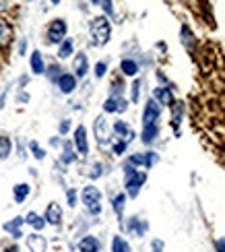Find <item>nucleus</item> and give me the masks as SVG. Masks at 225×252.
Wrapping results in <instances>:
<instances>
[{
    "label": "nucleus",
    "instance_id": "obj_1",
    "mask_svg": "<svg viewBox=\"0 0 225 252\" xmlns=\"http://www.w3.org/2000/svg\"><path fill=\"white\" fill-rule=\"evenodd\" d=\"M79 201L83 203L85 207V213H87L89 217H99L103 213V192L99 190L95 184H87L83 186L79 190Z\"/></svg>",
    "mask_w": 225,
    "mask_h": 252
},
{
    "label": "nucleus",
    "instance_id": "obj_2",
    "mask_svg": "<svg viewBox=\"0 0 225 252\" xmlns=\"http://www.w3.org/2000/svg\"><path fill=\"white\" fill-rule=\"evenodd\" d=\"M89 35H91V46L93 48H103L112 39V23L105 15L93 17L89 21Z\"/></svg>",
    "mask_w": 225,
    "mask_h": 252
},
{
    "label": "nucleus",
    "instance_id": "obj_3",
    "mask_svg": "<svg viewBox=\"0 0 225 252\" xmlns=\"http://www.w3.org/2000/svg\"><path fill=\"white\" fill-rule=\"evenodd\" d=\"M93 136H95V141H97L99 149H103V151L110 149L114 134H112V124L105 120L103 114H99V116L93 120Z\"/></svg>",
    "mask_w": 225,
    "mask_h": 252
},
{
    "label": "nucleus",
    "instance_id": "obj_4",
    "mask_svg": "<svg viewBox=\"0 0 225 252\" xmlns=\"http://www.w3.org/2000/svg\"><path fill=\"white\" fill-rule=\"evenodd\" d=\"M64 37H68V23H66V19H62V17L52 19L48 23V27H46V44L58 46Z\"/></svg>",
    "mask_w": 225,
    "mask_h": 252
},
{
    "label": "nucleus",
    "instance_id": "obj_5",
    "mask_svg": "<svg viewBox=\"0 0 225 252\" xmlns=\"http://www.w3.org/2000/svg\"><path fill=\"white\" fill-rule=\"evenodd\" d=\"M147 182V172L143 170H132L124 174V192L128 198H136L141 194V188L145 186Z\"/></svg>",
    "mask_w": 225,
    "mask_h": 252
},
{
    "label": "nucleus",
    "instance_id": "obj_6",
    "mask_svg": "<svg viewBox=\"0 0 225 252\" xmlns=\"http://www.w3.org/2000/svg\"><path fill=\"white\" fill-rule=\"evenodd\" d=\"M72 147L77 151L79 157H89V132H87V126L85 124H79L77 128L72 130Z\"/></svg>",
    "mask_w": 225,
    "mask_h": 252
},
{
    "label": "nucleus",
    "instance_id": "obj_7",
    "mask_svg": "<svg viewBox=\"0 0 225 252\" xmlns=\"http://www.w3.org/2000/svg\"><path fill=\"white\" fill-rule=\"evenodd\" d=\"M120 225H122V229H124L126 234H130V236H134V238H143V236L149 232V223H147V219L138 217V215L128 217L126 221L122 219Z\"/></svg>",
    "mask_w": 225,
    "mask_h": 252
},
{
    "label": "nucleus",
    "instance_id": "obj_8",
    "mask_svg": "<svg viewBox=\"0 0 225 252\" xmlns=\"http://www.w3.org/2000/svg\"><path fill=\"white\" fill-rule=\"evenodd\" d=\"M159 118H161V106L151 97L145 101L143 106V114H141V122L143 126H151V124H159Z\"/></svg>",
    "mask_w": 225,
    "mask_h": 252
},
{
    "label": "nucleus",
    "instance_id": "obj_9",
    "mask_svg": "<svg viewBox=\"0 0 225 252\" xmlns=\"http://www.w3.org/2000/svg\"><path fill=\"white\" fill-rule=\"evenodd\" d=\"M23 227H25V217H23V215H17V217L8 219V221L2 223V232L8 234V238L13 240V242H17V240L25 238Z\"/></svg>",
    "mask_w": 225,
    "mask_h": 252
},
{
    "label": "nucleus",
    "instance_id": "obj_10",
    "mask_svg": "<svg viewBox=\"0 0 225 252\" xmlns=\"http://www.w3.org/2000/svg\"><path fill=\"white\" fill-rule=\"evenodd\" d=\"M128 106H130V101H128L124 95H118V97L108 95V97H105V101L101 103V110H103V114H114V116H120V114H124L128 110Z\"/></svg>",
    "mask_w": 225,
    "mask_h": 252
},
{
    "label": "nucleus",
    "instance_id": "obj_11",
    "mask_svg": "<svg viewBox=\"0 0 225 252\" xmlns=\"http://www.w3.org/2000/svg\"><path fill=\"white\" fill-rule=\"evenodd\" d=\"M89 70H91V64H89L87 52H74V56H72V75L81 81V79H85L89 75Z\"/></svg>",
    "mask_w": 225,
    "mask_h": 252
},
{
    "label": "nucleus",
    "instance_id": "obj_12",
    "mask_svg": "<svg viewBox=\"0 0 225 252\" xmlns=\"http://www.w3.org/2000/svg\"><path fill=\"white\" fill-rule=\"evenodd\" d=\"M112 134H114V139H120V141H126L128 145H130L134 141V128L130 124H128L126 120H114L112 122Z\"/></svg>",
    "mask_w": 225,
    "mask_h": 252
},
{
    "label": "nucleus",
    "instance_id": "obj_13",
    "mask_svg": "<svg viewBox=\"0 0 225 252\" xmlns=\"http://www.w3.org/2000/svg\"><path fill=\"white\" fill-rule=\"evenodd\" d=\"M77 252H101L103 250V242L97 238V236H93V234H83L79 240H77Z\"/></svg>",
    "mask_w": 225,
    "mask_h": 252
},
{
    "label": "nucleus",
    "instance_id": "obj_14",
    "mask_svg": "<svg viewBox=\"0 0 225 252\" xmlns=\"http://www.w3.org/2000/svg\"><path fill=\"white\" fill-rule=\"evenodd\" d=\"M79 161V155L77 151H74V147H72V141L68 139H64L62 141V147H60V155H58V165L60 167H70Z\"/></svg>",
    "mask_w": 225,
    "mask_h": 252
},
{
    "label": "nucleus",
    "instance_id": "obj_15",
    "mask_svg": "<svg viewBox=\"0 0 225 252\" xmlns=\"http://www.w3.org/2000/svg\"><path fill=\"white\" fill-rule=\"evenodd\" d=\"M44 219H46V223H48L50 227H60L62 221H64V211H62L60 203H56V201L48 203L46 211H44Z\"/></svg>",
    "mask_w": 225,
    "mask_h": 252
},
{
    "label": "nucleus",
    "instance_id": "obj_16",
    "mask_svg": "<svg viewBox=\"0 0 225 252\" xmlns=\"http://www.w3.org/2000/svg\"><path fill=\"white\" fill-rule=\"evenodd\" d=\"M54 85L58 87V91L62 93V95H72L74 91H77V87H79V79L72 75V72H66L64 70L62 75L58 77V81L54 83Z\"/></svg>",
    "mask_w": 225,
    "mask_h": 252
},
{
    "label": "nucleus",
    "instance_id": "obj_17",
    "mask_svg": "<svg viewBox=\"0 0 225 252\" xmlns=\"http://www.w3.org/2000/svg\"><path fill=\"white\" fill-rule=\"evenodd\" d=\"M25 246L29 252H48V240L44 234L31 232V234H25Z\"/></svg>",
    "mask_w": 225,
    "mask_h": 252
},
{
    "label": "nucleus",
    "instance_id": "obj_18",
    "mask_svg": "<svg viewBox=\"0 0 225 252\" xmlns=\"http://www.w3.org/2000/svg\"><path fill=\"white\" fill-rule=\"evenodd\" d=\"M23 217H25V225H27V227H31V232L44 234V229L48 227V223H46L44 215L37 213V211H27Z\"/></svg>",
    "mask_w": 225,
    "mask_h": 252
},
{
    "label": "nucleus",
    "instance_id": "obj_19",
    "mask_svg": "<svg viewBox=\"0 0 225 252\" xmlns=\"http://www.w3.org/2000/svg\"><path fill=\"white\" fill-rule=\"evenodd\" d=\"M46 60H44V54H41L39 50H33L29 54V68H31V75H35V77H44V72H46Z\"/></svg>",
    "mask_w": 225,
    "mask_h": 252
},
{
    "label": "nucleus",
    "instance_id": "obj_20",
    "mask_svg": "<svg viewBox=\"0 0 225 252\" xmlns=\"http://www.w3.org/2000/svg\"><path fill=\"white\" fill-rule=\"evenodd\" d=\"M29 196H31V184L29 182H17L13 186V201H15V205H25Z\"/></svg>",
    "mask_w": 225,
    "mask_h": 252
},
{
    "label": "nucleus",
    "instance_id": "obj_21",
    "mask_svg": "<svg viewBox=\"0 0 225 252\" xmlns=\"http://www.w3.org/2000/svg\"><path fill=\"white\" fill-rule=\"evenodd\" d=\"M126 203H128V196H126V192H124V190L116 192V194L112 196V201H110V205H112V211L118 215V219H120V221H122V217H124Z\"/></svg>",
    "mask_w": 225,
    "mask_h": 252
},
{
    "label": "nucleus",
    "instance_id": "obj_22",
    "mask_svg": "<svg viewBox=\"0 0 225 252\" xmlns=\"http://www.w3.org/2000/svg\"><path fill=\"white\" fill-rule=\"evenodd\" d=\"M153 99L159 103V106H171L174 103V93H171L169 87H155L153 89Z\"/></svg>",
    "mask_w": 225,
    "mask_h": 252
},
{
    "label": "nucleus",
    "instance_id": "obj_23",
    "mask_svg": "<svg viewBox=\"0 0 225 252\" xmlns=\"http://www.w3.org/2000/svg\"><path fill=\"white\" fill-rule=\"evenodd\" d=\"M138 70H141V66H138V62L134 58H122L120 60V75L122 77L134 79L138 75Z\"/></svg>",
    "mask_w": 225,
    "mask_h": 252
},
{
    "label": "nucleus",
    "instance_id": "obj_24",
    "mask_svg": "<svg viewBox=\"0 0 225 252\" xmlns=\"http://www.w3.org/2000/svg\"><path fill=\"white\" fill-rule=\"evenodd\" d=\"M58 60H68L74 56V39L72 37H64L58 44V52H56Z\"/></svg>",
    "mask_w": 225,
    "mask_h": 252
},
{
    "label": "nucleus",
    "instance_id": "obj_25",
    "mask_svg": "<svg viewBox=\"0 0 225 252\" xmlns=\"http://www.w3.org/2000/svg\"><path fill=\"white\" fill-rule=\"evenodd\" d=\"M110 252H132V246L122 234H114L110 240Z\"/></svg>",
    "mask_w": 225,
    "mask_h": 252
},
{
    "label": "nucleus",
    "instance_id": "obj_26",
    "mask_svg": "<svg viewBox=\"0 0 225 252\" xmlns=\"http://www.w3.org/2000/svg\"><path fill=\"white\" fill-rule=\"evenodd\" d=\"M15 153V143L8 134H0V161H6L10 155Z\"/></svg>",
    "mask_w": 225,
    "mask_h": 252
},
{
    "label": "nucleus",
    "instance_id": "obj_27",
    "mask_svg": "<svg viewBox=\"0 0 225 252\" xmlns=\"http://www.w3.org/2000/svg\"><path fill=\"white\" fill-rule=\"evenodd\" d=\"M10 39H13V25H10L8 21L0 15V48L8 46Z\"/></svg>",
    "mask_w": 225,
    "mask_h": 252
},
{
    "label": "nucleus",
    "instance_id": "obj_28",
    "mask_svg": "<svg viewBox=\"0 0 225 252\" xmlns=\"http://www.w3.org/2000/svg\"><path fill=\"white\" fill-rule=\"evenodd\" d=\"M159 136V124H151V126H143L141 130V143L143 145H153Z\"/></svg>",
    "mask_w": 225,
    "mask_h": 252
},
{
    "label": "nucleus",
    "instance_id": "obj_29",
    "mask_svg": "<svg viewBox=\"0 0 225 252\" xmlns=\"http://www.w3.org/2000/svg\"><path fill=\"white\" fill-rule=\"evenodd\" d=\"M27 151L31 153V157H33L35 161H44L46 157H48V151H46L37 141H29V143H27Z\"/></svg>",
    "mask_w": 225,
    "mask_h": 252
},
{
    "label": "nucleus",
    "instance_id": "obj_30",
    "mask_svg": "<svg viewBox=\"0 0 225 252\" xmlns=\"http://www.w3.org/2000/svg\"><path fill=\"white\" fill-rule=\"evenodd\" d=\"M62 72H64V70H62V66L58 64V62H52V64H48V66H46L44 77H46L50 83H56V81H58V77L62 75Z\"/></svg>",
    "mask_w": 225,
    "mask_h": 252
},
{
    "label": "nucleus",
    "instance_id": "obj_31",
    "mask_svg": "<svg viewBox=\"0 0 225 252\" xmlns=\"http://www.w3.org/2000/svg\"><path fill=\"white\" fill-rule=\"evenodd\" d=\"M103 167H105V165H103V161H99V159L91 163V167H89V172H87V176H89V180H91V182H95V180H99V178H101V176L105 174V170H103Z\"/></svg>",
    "mask_w": 225,
    "mask_h": 252
},
{
    "label": "nucleus",
    "instance_id": "obj_32",
    "mask_svg": "<svg viewBox=\"0 0 225 252\" xmlns=\"http://www.w3.org/2000/svg\"><path fill=\"white\" fill-rule=\"evenodd\" d=\"M126 151H128V143L126 141H120V139H114L112 141V145H110V153L112 155L122 157V155H126Z\"/></svg>",
    "mask_w": 225,
    "mask_h": 252
},
{
    "label": "nucleus",
    "instance_id": "obj_33",
    "mask_svg": "<svg viewBox=\"0 0 225 252\" xmlns=\"http://www.w3.org/2000/svg\"><path fill=\"white\" fill-rule=\"evenodd\" d=\"M171 126L178 130V126H180V122H182V112H184V106H182L180 101H174L171 103Z\"/></svg>",
    "mask_w": 225,
    "mask_h": 252
},
{
    "label": "nucleus",
    "instance_id": "obj_34",
    "mask_svg": "<svg viewBox=\"0 0 225 252\" xmlns=\"http://www.w3.org/2000/svg\"><path fill=\"white\" fill-rule=\"evenodd\" d=\"M141 89H143V81L141 79H134L132 85H130V103H138L141 101Z\"/></svg>",
    "mask_w": 225,
    "mask_h": 252
},
{
    "label": "nucleus",
    "instance_id": "obj_35",
    "mask_svg": "<svg viewBox=\"0 0 225 252\" xmlns=\"http://www.w3.org/2000/svg\"><path fill=\"white\" fill-rule=\"evenodd\" d=\"M108 68H110V64H108V60H97L93 64V75H95V79H103L105 75H108Z\"/></svg>",
    "mask_w": 225,
    "mask_h": 252
},
{
    "label": "nucleus",
    "instance_id": "obj_36",
    "mask_svg": "<svg viewBox=\"0 0 225 252\" xmlns=\"http://www.w3.org/2000/svg\"><path fill=\"white\" fill-rule=\"evenodd\" d=\"M124 91H126V85H124V81L118 77L112 81V85H110V95L112 97H118V95H124Z\"/></svg>",
    "mask_w": 225,
    "mask_h": 252
},
{
    "label": "nucleus",
    "instance_id": "obj_37",
    "mask_svg": "<svg viewBox=\"0 0 225 252\" xmlns=\"http://www.w3.org/2000/svg\"><path fill=\"white\" fill-rule=\"evenodd\" d=\"M64 196H66V205L70 207V209H74L81 201H79V190L77 188H66L64 190Z\"/></svg>",
    "mask_w": 225,
    "mask_h": 252
},
{
    "label": "nucleus",
    "instance_id": "obj_38",
    "mask_svg": "<svg viewBox=\"0 0 225 252\" xmlns=\"http://www.w3.org/2000/svg\"><path fill=\"white\" fill-rule=\"evenodd\" d=\"M70 130H72V120H70V118H62V120L58 122V134H60V136H66Z\"/></svg>",
    "mask_w": 225,
    "mask_h": 252
},
{
    "label": "nucleus",
    "instance_id": "obj_39",
    "mask_svg": "<svg viewBox=\"0 0 225 252\" xmlns=\"http://www.w3.org/2000/svg\"><path fill=\"white\" fill-rule=\"evenodd\" d=\"M157 161H159V155L155 151H145V170H151Z\"/></svg>",
    "mask_w": 225,
    "mask_h": 252
},
{
    "label": "nucleus",
    "instance_id": "obj_40",
    "mask_svg": "<svg viewBox=\"0 0 225 252\" xmlns=\"http://www.w3.org/2000/svg\"><path fill=\"white\" fill-rule=\"evenodd\" d=\"M99 6H101L103 15L108 17V19H110V17H114V0H101Z\"/></svg>",
    "mask_w": 225,
    "mask_h": 252
},
{
    "label": "nucleus",
    "instance_id": "obj_41",
    "mask_svg": "<svg viewBox=\"0 0 225 252\" xmlns=\"http://www.w3.org/2000/svg\"><path fill=\"white\" fill-rule=\"evenodd\" d=\"M27 50H29V41H27L25 37H21L19 44H17V54H19V56H25Z\"/></svg>",
    "mask_w": 225,
    "mask_h": 252
},
{
    "label": "nucleus",
    "instance_id": "obj_42",
    "mask_svg": "<svg viewBox=\"0 0 225 252\" xmlns=\"http://www.w3.org/2000/svg\"><path fill=\"white\" fill-rule=\"evenodd\" d=\"M182 41L186 44V48H188V50H190L192 46H194V39H192V33H188V27L182 29Z\"/></svg>",
    "mask_w": 225,
    "mask_h": 252
},
{
    "label": "nucleus",
    "instance_id": "obj_43",
    "mask_svg": "<svg viewBox=\"0 0 225 252\" xmlns=\"http://www.w3.org/2000/svg\"><path fill=\"white\" fill-rule=\"evenodd\" d=\"M29 99H31V95H29L25 89H19L17 91V103H23V106H25V103H29Z\"/></svg>",
    "mask_w": 225,
    "mask_h": 252
},
{
    "label": "nucleus",
    "instance_id": "obj_44",
    "mask_svg": "<svg viewBox=\"0 0 225 252\" xmlns=\"http://www.w3.org/2000/svg\"><path fill=\"white\" fill-rule=\"evenodd\" d=\"M165 244H163V240H151V252H163Z\"/></svg>",
    "mask_w": 225,
    "mask_h": 252
},
{
    "label": "nucleus",
    "instance_id": "obj_45",
    "mask_svg": "<svg viewBox=\"0 0 225 252\" xmlns=\"http://www.w3.org/2000/svg\"><path fill=\"white\" fill-rule=\"evenodd\" d=\"M62 141H64V136H60V134L50 136V147H54V149H60V147H62Z\"/></svg>",
    "mask_w": 225,
    "mask_h": 252
},
{
    "label": "nucleus",
    "instance_id": "obj_46",
    "mask_svg": "<svg viewBox=\"0 0 225 252\" xmlns=\"http://www.w3.org/2000/svg\"><path fill=\"white\" fill-rule=\"evenodd\" d=\"M27 149H25V145L23 143H17V155H19V159L23 161V159H27Z\"/></svg>",
    "mask_w": 225,
    "mask_h": 252
},
{
    "label": "nucleus",
    "instance_id": "obj_47",
    "mask_svg": "<svg viewBox=\"0 0 225 252\" xmlns=\"http://www.w3.org/2000/svg\"><path fill=\"white\" fill-rule=\"evenodd\" d=\"M8 91H10V87L6 85V87L2 89V93H0V110H4V108H6V97H8Z\"/></svg>",
    "mask_w": 225,
    "mask_h": 252
},
{
    "label": "nucleus",
    "instance_id": "obj_48",
    "mask_svg": "<svg viewBox=\"0 0 225 252\" xmlns=\"http://www.w3.org/2000/svg\"><path fill=\"white\" fill-rule=\"evenodd\" d=\"M0 252H21V246L17 242H10V244L2 246V250H0Z\"/></svg>",
    "mask_w": 225,
    "mask_h": 252
},
{
    "label": "nucleus",
    "instance_id": "obj_49",
    "mask_svg": "<svg viewBox=\"0 0 225 252\" xmlns=\"http://www.w3.org/2000/svg\"><path fill=\"white\" fill-rule=\"evenodd\" d=\"M215 250H217V252H225V238L217 240V242H215Z\"/></svg>",
    "mask_w": 225,
    "mask_h": 252
},
{
    "label": "nucleus",
    "instance_id": "obj_50",
    "mask_svg": "<svg viewBox=\"0 0 225 252\" xmlns=\"http://www.w3.org/2000/svg\"><path fill=\"white\" fill-rule=\"evenodd\" d=\"M27 85H29V77H27V75H23V77L19 79V89H25Z\"/></svg>",
    "mask_w": 225,
    "mask_h": 252
},
{
    "label": "nucleus",
    "instance_id": "obj_51",
    "mask_svg": "<svg viewBox=\"0 0 225 252\" xmlns=\"http://www.w3.org/2000/svg\"><path fill=\"white\" fill-rule=\"evenodd\" d=\"M89 2H91L93 6H99V2H101V0H89Z\"/></svg>",
    "mask_w": 225,
    "mask_h": 252
},
{
    "label": "nucleus",
    "instance_id": "obj_52",
    "mask_svg": "<svg viewBox=\"0 0 225 252\" xmlns=\"http://www.w3.org/2000/svg\"><path fill=\"white\" fill-rule=\"evenodd\" d=\"M50 2H52V4H54V6H56V4H60V2H62V0H50Z\"/></svg>",
    "mask_w": 225,
    "mask_h": 252
},
{
    "label": "nucleus",
    "instance_id": "obj_53",
    "mask_svg": "<svg viewBox=\"0 0 225 252\" xmlns=\"http://www.w3.org/2000/svg\"><path fill=\"white\" fill-rule=\"evenodd\" d=\"M25 2H35V0H25Z\"/></svg>",
    "mask_w": 225,
    "mask_h": 252
}]
</instances>
